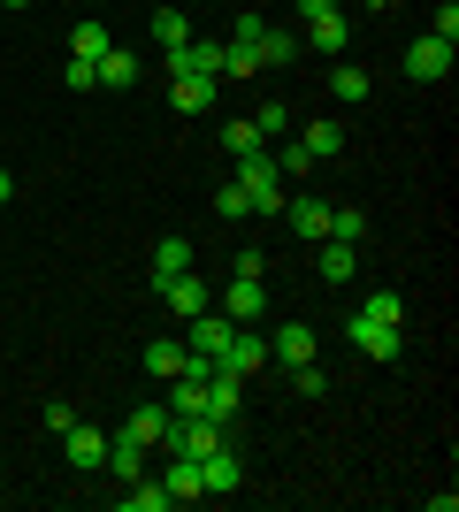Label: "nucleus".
Wrapping results in <instances>:
<instances>
[{
  "label": "nucleus",
  "mask_w": 459,
  "mask_h": 512,
  "mask_svg": "<svg viewBox=\"0 0 459 512\" xmlns=\"http://www.w3.org/2000/svg\"><path fill=\"white\" fill-rule=\"evenodd\" d=\"M299 46H314L322 62H337L352 46V16H345V0H299Z\"/></svg>",
  "instance_id": "f257e3e1"
},
{
  "label": "nucleus",
  "mask_w": 459,
  "mask_h": 512,
  "mask_svg": "<svg viewBox=\"0 0 459 512\" xmlns=\"http://www.w3.org/2000/svg\"><path fill=\"white\" fill-rule=\"evenodd\" d=\"M345 337H352V352L375 360V367H398V360H406V321H375V314L352 306V314H345Z\"/></svg>",
  "instance_id": "f03ea898"
},
{
  "label": "nucleus",
  "mask_w": 459,
  "mask_h": 512,
  "mask_svg": "<svg viewBox=\"0 0 459 512\" xmlns=\"http://www.w3.org/2000/svg\"><path fill=\"white\" fill-rule=\"evenodd\" d=\"M238 192H245V207H253V214H284L291 184H284V176H276V161H268V146H261V153H245V161H238Z\"/></svg>",
  "instance_id": "7ed1b4c3"
},
{
  "label": "nucleus",
  "mask_w": 459,
  "mask_h": 512,
  "mask_svg": "<svg viewBox=\"0 0 459 512\" xmlns=\"http://www.w3.org/2000/svg\"><path fill=\"white\" fill-rule=\"evenodd\" d=\"M199 413L230 428V421L245 413V375H230V367H207V390H199Z\"/></svg>",
  "instance_id": "20e7f679"
},
{
  "label": "nucleus",
  "mask_w": 459,
  "mask_h": 512,
  "mask_svg": "<svg viewBox=\"0 0 459 512\" xmlns=\"http://www.w3.org/2000/svg\"><path fill=\"white\" fill-rule=\"evenodd\" d=\"M230 329H238V321L222 314V306H207V314H192V337H184V352H192V367H215V360H222V344H230Z\"/></svg>",
  "instance_id": "39448f33"
},
{
  "label": "nucleus",
  "mask_w": 459,
  "mask_h": 512,
  "mask_svg": "<svg viewBox=\"0 0 459 512\" xmlns=\"http://www.w3.org/2000/svg\"><path fill=\"white\" fill-rule=\"evenodd\" d=\"M398 69H406L414 85H437V77H452V39H429V31H421V39L398 54Z\"/></svg>",
  "instance_id": "423d86ee"
},
{
  "label": "nucleus",
  "mask_w": 459,
  "mask_h": 512,
  "mask_svg": "<svg viewBox=\"0 0 459 512\" xmlns=\"http://www.w3.org/2000/svg\"><path fill=\"white\" fill-rule=\"evenodd\" d=\"M215 367H230V375H261V367H276V360H268V337H261V329H253V321H238Z\"/></svg>",
  "instance_id": "0eeeda50"
},
{
  "label": "nucleus",
  "mask_w": 459,
  "mask_h": 512,
  "mask_svg": "<svg viewBox=\"0 0 459 512\" xmlns=\"http://www.w3.org/2000/svg\"><path fill=\"white\" fill-rule=\"evenodd\" d=\"M161 69L169 77H222V39H184L161 54Z\"/></svg>",
  "instance_id": "6e6552de"
},
{
  "label": "nucleus",
  "mask_w": 459,
  "mask_h": 512,
  "mask_svg": "<svg viewBox=\"0 0 459 512\" xmlns=\"http://www.w3.org/2000/svg\"><path fill=\"white\" fill-rule=\"evenodd\" d=\"M153 299H169V314H207V306H215V291H207V276H199V268H184V276H169V283H153Z\"/></svg>",
  "instance_id": "1a4fd4ad"
},
{
  "label": "nucleus",
  "mask_w": 459,
  "mask_h": 512,
  "mask_svg": "<svg viewBox=\"0 0 459 512\" xmlns=\"http://www.w3.org/2000/svg\"><path fill=\"white\" fill-rule=\"evenodd\" d=\"M199 482H207V497H238L245 490V459L230 444H215L207 459H199Z\"/></svg>",
  "instance_id": "9d476101"
},
{
  "label": "nucleus",
  "mask_w": 459,
  "mask_h": 512,
  "mask_svg": "<svg viewBox=\"0 0 459 512\" xmlns=\"http://www.w3.org/2000/svg\"><path fill=\"white\" fill-rule=\"evenodd\" d=\"M284 222L306 237V245H322V237H329V199L322 192H291L284 199Z\"/></svg>",
  "instance_id": "9b49d317"
},
{
  "label": "nucleus",
  "mask_w": 459,
  "mask_h": 512,
  "mask_svg": "<svg viewBox=\"0 0 459 512\" xmlns=\"http://www.w3.org/2000/svg\"><path fill=\"white\" fill-rule=\"evenodd\" d=\"M146 459H153V444H138L131 428H115V436H108V459H100V467H108L115 482H138V474H146Z\"/></svg>",
  "instance_id": "f8f14e48"
},
{
  "label": "nucleus",
  "mask_w": 459,
  "mask_h": 512,
  "mask_svg": "<svg viewBox=\"0 0 459 512\" xmlns=\"http://www.w3.org/2000/svg\"><path fill=\"white\" fill-rule=\"evenodd\" d=\"M62 459H69L77 474L100 467V459H108V436H100V428H85V421H69V428H62Z\"/></svg>",
  "instance_id": "ddd939ff"
},
{
  "label": "nucleus",
  "mask_w": 459,
  "mask_h": 512,
  "mask_svg": "<svg viewBox=\"0 0 459 512\" xmlns=\"http://www.w3.org/2000/svg\"><path fill=\"white\" fill-rule=\"evenodd\" d=\"M268 360H284V367H306V360H314V329H306V321H284V329L268 337Z\"/></svg>",
  "instance_id": "4468645a"
},
{
  "label": "nucleus",
  "mask_w": 459,
  "mask_h": 512,
  "mask_svg": "<svg viewBox=\"0 0 459 512\" xmlns=\"http://www.w3.org/2000/svg\"><path fill=\"white\" fill-rule=\"evenodd\" d=\"M161 490H169L176 505H199V497H207V482H199V459H184V451H176L169 474H161Z\"/></svg>",
  "instance_id": "2eb2a0df"
},
{
  "label": "nucleus",
  "mask_w": 459,
  "mask_h": 512,
  "mask_svg": "<svg viewBox=\"0 0 459 512\" xmlns=\"http://www.w3.org/2000/svg\"><path fill=\"white\" fill-rule=\"evenodd\" d=\"M253 46H261V69H291V62L306 54V46H299V31H268V23L253 31Z\"/></svg>",
  "instance_id": "dca6fc26"
},
{
  "label": "nucleus",
  "mask_w": 459,
  "mask_h": 512,
  "mask_svg": "<svg viewBox=\"0 0 459 512\" xmlns=\"http://www.w3.org/2000/svg\"><path fill=\"white\" fill-rule=\"evenodd\" d=\"M184 268H192V237H161V245H153L146 283H169V276H184Z\"/></svg>",
  "instance_id": "f3484780"
},
{
  "label": "nucleus",
  "mask_w": 459,
  "mask_h": 512,
  "mask_svg": "<svg viewBox=\"0 0 459 512\" xmlns=\"http://www.w3.org/2000/svg\"><path fill=\"white\" fill-rule=\"evenodd\" d=\"M184 367H192L184 337H153V344H146V375H161V383H169V375H184Z\"/></svg>",
  "instance_id": "a211bd4d"
},
{
  "label": "nucleus",
  "mask_w": 459,
  "mask_h": 512,
  "mask_svg": "<svg viewBox=\"0 0 459 512\" xmlns=\"http://www.w3.org/2000/svg\"><path fill=\"white\" fill-rule=\"evenodd\" d=\"M222 314H230V321H261V283H253V276H230V291H222Z\"/></svg>",
  "instance_id": "6ab92c4d"
},
{
  "label": "nucleus",
  "mask_w": 459,
  "mask_h": 512,
  "mask_svg": "<svg viewBox=\"0 0 459 512\" xmlns=\"http://www.w3.org/2000/svg\"><path fill=\"white\" fill-rule=\"evenodd\" d=\"M215 85H222V77H176V115H207V107H215Z\"/></svg>",
  "instance_id": "aec40b11"
},
{
  "label": "nucleus",
  "mask_w": 459,
  "mask_h": 512,
  "mask_svg": "<svg viewBox=\"0 0 459 512\" xmlns=\"http://www.w3.org/2000/svg\"><path fill=\"white\" fill-rule=\"evenodd\" d=\"M100 85H115V92L138 85V54L131 46H108V54H100Z\"/></svg>",
  "instance_id": "412c9836"
},
{
  "label": "nucleus",
  "mask_w": 459,
  "mask_h": 512,
  "mask_svg": "<svg viewBox=\"0 0 459 512\" xmlns=\"http://www.w3.org/2000/svg\"><path fill=\"white\" fill-rule=\"evenodd\" d=\"M352 268H360V245H337V237H322V283H352Z\"/></svg>",
  "instance_id": "4be33fe9"
},
{
  "label": "nucleus",
  "mask_w": 459,
  "mask_h": 512,
  "mask_svg": "<svg viewBox=\"0 0 459 512\" xmlns=\"http://www.w3.org/2000/svg\"><path fill=\"white\" fill-rule=\"evenodd\" d=\"M176 497L161 490V482H146V474H138V482H123V512H169Z\"/></svg>",
  "instance_id": "5701e85b"
},
{
  "label": "nucleus",
  "mask_w": 459,
  "mask_h": 512,
  "mask_svg": "<svg viewBox=\"0 0 459 512\" xmlns=\"http://www.w3.org/2000/svg\"><path fill=\"white\" fill-rule=\"evenodd\" d=\"M108 46H115V39H108V23H92V16L77 23V31H69V54H77V62H100Z\"/></svg>",
  "instance_id": "b1692460"
},
{
  "label": "nucleus",
  "mask_w": 459,
  "mask_h": 512,
  "mask_svg": "<svg viewBox=\"0 0 459 512\" xmlns=\"http://www.w3.org/2000/svg\"><path fill=\"white\" fill-rule=\"evenodd\" d=\"M184 39H192V16H184V8H153V46L169 54V46H184Z\"/></svg>",
  "instance_id": "393cba45"
},
{
  "label": "nucleus",
  "mask_w": 459,
  "mask_h": 512,
  "mask_svg": "<svg viewBox=\"0 0 459 512\" xmlns=\"http://www.w3.org/2000/svg\"><path fill=\"white\" fill-rule=\"evenodd\" d=\"M222 77H261V46L253 39H222Z\"/></svg>",
  "instance_id": "a878e982"
},
{
  "label": "nucleus",
  "mask_w": 459,
  "mask_h": 512,
  "mask_svg": "<svg viewBox=\"0 0 459 512\" xmlns=\"http://www.w3.org/2000/svg\"><path fill=\"white\" fill-rule=\"evenodd\" d=\"M329 92H337V100H345V107H360V100H368V69L337 62V69H329Z\"/></svg>",
  "instance_id": "bb28decb"
},
{
  "label": "nucleus",
  "mask_w": 459,
  "mask_h": 512,
  "mask_svg": "<svg viewBox=\"0 0 459 512\" xmlns=\"http://www.w3.org/2000/svg\"><path fill=\"white\" fill-rule=\"evenodd\" d=\"M314 161H329V153H345V123H306V138H299Z\"/></svg>",
  "instance_id": "cd10ccee"
},
{
  "label": "nucleus",
  "mask_w": 459,
  "mask_h": 512,
  "mask_svg": "<svg viewBox=\"0 0 459 512\" xmlns=\"http://www.w3.org/2000/svg\"><path fill=\"white\" fill-rule=\"evenodd\" d=\"M123 428H131L138 444H161V436H169V406H138V413H131Z\"/></svg>",
  "instance_id": "c85d7f7f"
},
{
  "label": "nucleus",
  "mask_w": 459,
  "mask_h": 512,
  "mask_svg": "<svg viewBox=\"0 0 459 512\" xmlns=\"http://www.w3.org/2000/svg\"><path fill=\"white\" fill-rule=\"evenodd\" d=\"M329 237H337V245H360V237H368V214L360 207H329Z\"/></svg>",
  "instance_id": "c756f323"
},
{
  "label": "nucleus",
  "mask_w": 459,
  "mask_h": 512,
  "mask_svg": "<svg viewBox=\"0 0 459 512\" xmlns=\"http://www.w3.org/2000/svg\"><path fill=\"white\" fill-rule=\"evenodd\" d=\"M222 146H230V153H238V161H245V153H261L268 138H261V123L245 115V123H230V130H222Z\"/></svg>",
  "instance_id": "7c9ffc66"
},
{
  "label": "nucleus",
  "mask_w": 459,
  "mask_h": 512,
  "mask_svg": "<svg viewBox=\"0 0 459 512\" xmlns=\"http://www.w3.org/2000/svg\"><path fill=\"white\" fill-rule=\"evenodd\" d=\"M268 161H276V176H284V184L314 176V153H306V146H284V153H268Z\"/></svg>",
  "instance_id": "2f4dec72"
},
{
  "label": "nucleus",
  "mask_w": 459,
  "mask_h": 512,
  "mask_svg": "<svg viewBox=\"0 0 459 512\" xmlns=\"http://www.w3.org/2000/svg\"><path fill=\"white\" fill-rule=\"evenodd\" d=\"M62 85L69 92H92V85H100V62H77V54H69V62H62Z\"/></svg>",
  "instance_id": "473e14b6"
},
{
  "label": "nucleus",
  "mask_w": 459,
  "mask_h": 512,
  "mask_svg": "<svg viewBox=\"0 0 459 512\" xmlns=\"http://www.w3.org/2000/svg\"><path fill=\"white\" fill-rule=\"evenodd\" d=\"M253 123H261V138H284V130H291V107H284V100H261V115H253Z\"/></svg>",
  "instance_id": "72a5a7b5"
},
{
  "label": "nucleus",
  "mask_w": 459,
  "mask_h": 512,
  "mask_svg": "<svg viewBox=\"0 0 459 512\" xmlns=\"http://www.w3.org/2000/svg\"><path fill=\"white\" fill-rule=\"evenodd\" d=\"M215 214H222V222H238V214H253V207H245V192H238V176H230V184H215Z\"/></svg>",
  "instance_id": "f704fd0d"
},
{
  "label": "nucleus",
  "mask_w": 459,
  "mask_h": 512,
  "mask_svg": "<svg viewBox=\"0 0 459 512\" xmlns=\"http://www.w3.org/2000/svg\"><path fill=\"white\" fill-rule=\"evenodd\" d=\"M360 314H375V321H406V299H398V291H368V306H360Z\"/></svg>",
  "instance_id": "c9c22d12"
},
{
  "label": "nucleus",
  "mask_w": 459,
  "mask_h": 512,
  "mask_svg": "<svg viewBox=\"0 0 459 512\" xmlns=\"http://www.w3.org/2000/svg\"><path fill=\"white\" fill-rule=\"evenodd\" d=\"M429 39H459V0H437V16H429Z\"/></svg>",
  "instance_id": "e433bc0d"
},
{
  "label": "nucleus",
  "mask_w": 459,
  "mask_h": 512,
  "mask_svg": "<svg viewBox=\"0 0 459 512\" xmlns=\"http://www.w3.org/2000/svg\"><path fill=\"white\" fill-rule=\"evenodd\" d=\"M291 383H299L306 398H322V390H329V375H322V367H314V360H306V367H291Z\"/></svg>",
  "instance_id": "4c0bfd02"
},
{
  "label": "nucleus",
  "mask_w": 459,
  "mask_h": 512,
  "mask_svg": "<svg viewBox=\"0 0 459 512\" xmlns=\"http://www.w3.org/2000/svg\"><path fill=\"white\" fill-rule=\"evenodd\" d=\"M8 199H16V176H8V169H0V207H8Z\"/></svg>",
  "instance_id": "58836bf2"
},
{
  "label": "nucleus",
  "mask_w": 459,
  "mask_h": 512,
  "mask_svg": "<svg viewBox=\"0 0 459 512\" xmlns=\"http://www.w3.org/2000/svg\"><path fill=\"white\" fill-rule=\"evenodd\" d=\"M8 8H31V0H8Z\"/></svg>",
  "instance_id": "ea45409f"
}]
</instances>
